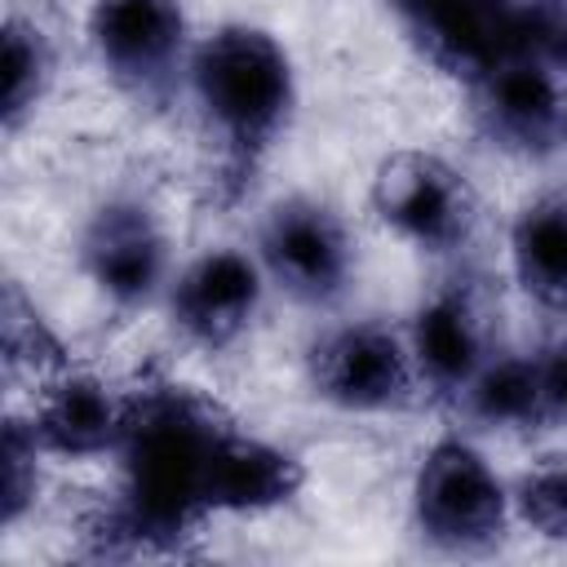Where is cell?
I'll return each instance as SVG.
<instances>
[{
  "instance_id": "obj_10",
  "label": "cell",
  "mask_w": 567,
  "mask_h": 567,
  "mask_svg": "<svg viewBox=\"0 0 567 567\" xmlns=\"http://www.w3.org/2000/svg\"><path fill=\"white\" fill-rule=\"evenodd\" d=\"M390 13L408 44L465 89L523 44L518 0H390Z\"/></svg>"
},
{
  "instance_id": "obj_2",
  "label": "cell",
  "mask_w": 567,
  "mask_h": 567,
  "mask_svg": "<svg viewBox=\"0 0 567 567\" xmlns=\"http://www.w3.org/2000/svg\"><path fill=\"white\" fill-rule=\"evenodd\" d=\"M186 84L217 168L244 182L270 146L288 133L297 106V75L284 44L261 27H217L190 49Z\"/></svg>"
},
{
  "instance_id": "obj_16",
  "label": "cell",
  "mask_w": 567,
  "mask_h": 567,
  "mask_svg": "<svg viewBox=\"0 0 567 567\" xmlns=\"http://www.w3.org/2000/svg\"><path fill=\"white\" fill-rule=\"evenodd\" d=\"M4 97H0V115H4V128L13 133L35 106L40 97L49 93V80H53V49L44 40V31L35 22H22V18H9L4 27Z\"/></svg>"
},
{
  "instance_id": "obj_7",
  "label": "cell",
  "mask_w": 567,
  "mask_h": 567,
  "mask_svg": "<svg viewBox=\"0 0 567 567\" xmlns=\"http://www.w3.org/2000/svg\"><path fill=\"white\" fill-rule=\"evenodd\" d=\"M306 372L310 390L346 412H399L421 390L408 337L377 319L328 328L310 346Z\"/></svg>"
},
{
  "instance_id": "obj_19",
  "label": "cell",
  "mask_w": 567,
  "mask_h": 567,
  "mask_svg": "<svg viewBox=\"0 0 567 567\" xmlns=\"http://www.w3.org/2000/svg\"><path fill=\"white\" fill-rule=\"evenodd\" d=\"M0 456H4V523H18L22 509L35 501V487H40V456H44V447L35 443L31 421H18V416L4 421Z\"/></svg>"
},
{
  "instance_id": "obj_12",
  "label": "cell",
  "mask_w": 567,
  "mask_h": 567,
  "mask_svg": "<svg viewBox=\"0 0 567 567\" xmlns=\"http://www.w3.org/2000/svg\"><path fill=\"white\" fill-rule=\"evenodd\" d=\"M408 350H412L421 390L443 403H456L470 390V381L483 372V363L496 354L478 292L447 284L434 297H425L412 315Z\"/></svg>"
},
{
  "instance_id": "obj_5",
  "label": "cell",
  "mask_w": 567,
  "mask_h": 567,
  "mask_svg": "<svg viewBox=\"0 0 567 567\" xmlns=\"http://www.w3.org/2000/svg\"><path fill=\"white\" fill-rule=\"evenodd\" d=\"M266 279L301 306H337L354 279V239L341 213L310 195H288L257 226Z\"/></svg>"
},
{
  "instance_id": "obj_6",
  "label": "cell",
  "mask_w": 567,
  "mask_h": 567,
  "mask_svg": "<svg viewBox=\"0 0 567 567\" xmlns=\"http://www.w3.org/2000/svg\"><path fill=\"white\" fill-rule=\"evenodd\" d=\"M372 213L421 252H456L478 226V195L443 155L394 151L377 164Z\"/></svg>"
},
{
  "instance_id": "obj_3",
  "label": "cell",
  "mask_w": 567,
  "mask_h": 567,
  "mask_svg": "<svg viewBox=\"0 0 567 567\" xmlns=\"http://www.w3.org/2000/svg\"><path fill=\"white\" fill-rule=\"evenodd\" d=\"M509 492L465 439H439L412 483V523L443 554H487L509 523Z\"/></svg>"
},
{
  "instance_id": "obj_18",
  "label": "cell",
  "mask_w": 567,
  "mask_h": 567,
  "mask_svg": "<svg viewBox=\"0 0 567 567\" xmlns=\"http://www.w3.org/2000/svg\"><path fill=\"white\" fill-rule=\"evenodd\" d=\"M514 514L545 540H567V456L536 461L509 492Z\"/></svg>"
},
{
  "instance_id": "obj_20",
  "label": "cell",
  "mask_w": 567,
  "mask_h": 567,
  "mask_svg": "<svg viewBox=\"0 0 567 567\" xmlns=\"http://www.w3.org/2000/svg\"><path fill=\"white\" fill-rule=\"evenodd\" d=\"M523 44L540 62L558 66L567 75V0H518Z\"/></svg>"
},
{
  "instance_id": "obj_13",
  "label": "cell",
  "mask_w": 567,
  "mask_h": 567,
  "mask_svg": "<svg viewBox=\"0 0 567 567\" xmlns=\"http://www.w3.org/2000/svg\"><path fill=\"white\" fill-rule=\"evenodd\" d=\"M128 425V394L93 372H53L31 408L35 443L49 456H115Z\"/></svg>"
},
{
  "instance_id": "obj_15",
  "label": "cell",
  "mask_w": 567,
  "mask_h": 567,
  "mask_svg": "<svg viewBox=\"0 0 567 567\" xmlns=\"http://www.w3.org/2000/svg\"><path fill=\"white\" fill-rule=\"evenodd\" d=\"M456 408L478 421L483 430H540L545 425V403H540V377L532 354H492L483 372L470 381V390L456 399Z\"/></svg>"
},
{
  "instance_id": "obj_4",
  "label": "cell",
  "mask_w": 567,
  "mask_h": 567,
  "mask_svg": "<svg viewBox=\"0 0 567 567\" xmlns=\"http://www.w3.org/2000/svg\"><path fill=\"white\" fill-rule=\"evenodd\" d=\"M190 27L182 0H93L89 40L106 80L137 97L164 102L190 66Z\"/></svg>"
},
{
  "instance_id": "obj_9",
  "label": "cell",
  "mask_w": 567,
  "mask_h": 567,
  "mask_svg": "<svg viewBox=\"0 0 567 567\" xmlns=\"http://www.w3.org/2000/svg\"><path fill=\"white\" fill-rule=\"evenodd\" d=\"M80 270L120 310H142L173 284L168 230L142 199H106L80 230Z\"/></svg>"
},
{
  "instance_id": "obj_21",
  "label": "cell",
  "mask_w": 567,
  "mask_h": 567,
  "mask_svg": "<svg viewBox=\"0 0 567 567\" xmlns=\"http://www.w3.org/2000/svg\"><path fill=\"white\" fill-rule=\"evenodd\" d=\"M532 359H536V377H540L545 425H567V337L540 346Z\"/></svg>"
},
{
  "instance_id": "obj_17",
  "label": "cell",
  "mask_w": 567,
  "mask_h": 567,
  "mask_svg": "<svg viewBox=\"0 0 567 567\" xmlns=\"http://www.w3.org/2000/svg\"><path fill=\"white\" fill-rule=\"evenodd\" d=\"M0 341H4V363L9 372H35L53 377L66 368V350L58 332L44 323V315L22 297L18 284L4 288V310H0Z\"/></svg>"
},
{
  "instance_id": "obj_1",
  "label": "cell",
  "mask_w": 567,
  "mask_h": 567,
  "mask_svg": "<svg viewBox=\"0 0 567 567\" xmlns=\"http://www.w3.org/2000/svg\"><path fill=\"white\" fill-rule=\"evenodd\" d=\"M239 425L199 390L155 381L128 394L115 447L120 492L89 527L111 554H168L221 514V474Z\"/></svg>"
},
{
  "instance_id": "obj_14",
  "label": "cell",
  "mask_w": 567,
  "mask_h": 567,
  "mask_svg": "<svg viewBox=\"0 0 567 567\" xmlns=\"http://www.w3.org/2000/svg\"><path fill=\"white\" fill-rule=\"evenodd\" d=\"M514 279L549 315H567V190H540L509 226Z\"/></svg>"
},
{
  "instance_id": "obj_8",
  "label": "cell",
  "mask_w": 567,
  "mask_h": 567,
  "mask_svg": "<svg viewBox=\"0 0 567 567\" xmlns=\"http://www.w3.org/2000/svg\"><path fill=\"white\" fill-rule=\"evenodd\" d=\"M470 115L496 151L540 159L567 142V75L518 49L470 84Z\"/></svg>"
},
{
  "instance_id": "obj_11",
  "label": "cell",
  "mask_w": 567,
  "mask_h": 567,
  "mask_svg": "<svg viewBox=\"0 0 567 567\" xmlns=\"http://www.w3.org/2000/svg\"><path fill=\"white\" fill-rule=\"evenodd\" d=\"M261 292H266V270L257 252L221 244V248H204L199 257H190L173 275L164 297H168L173 328L190 346L226 350L252 328L261 310Z\"/></svg>"
}]
</instances>
